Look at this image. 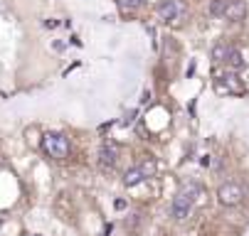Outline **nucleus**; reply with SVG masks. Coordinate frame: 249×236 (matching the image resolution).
<instances>
[{
  "instance_id": "obj_11",
  "label": "nucleus",
  "mask_w": 249,
  "mask_h": 236,
  "mask_svg": "<svg viewBox=\"0 0 249 236\" xmlns=\"http://www.w3.org/2000/svg\"><path fill=\"white\" fill-rule=\"evenodd\" d=\"M225 5H227V0H212V3H210V15L222 17V13H225Z\"/></svg>"
},
{
  "instance_id": "obj_10",
  "label": "nucleus",
  "mask_w": 249,
  "mask_h": 236,
  "mask_svg": "<svg viewBox=\"0 0 249 236\" xmlns=\"http://www.w3.org/2000/svg\"><path fill=\"white\" fill-rule=\"evenodd\" d=\"M227 64L234 66V69H242V66H244V57H242V52L232 47V49H230V57H227Z\"/></svg>"
},
{
  "instance_id": "obj_4",
  "label": "nucleus",
  "mask_w": 249,
  "mask_h": 236,
  "mask_svg": "<svg viewBox=\"0 0 249 236\" xmlns=\"http://www.w3.org/2000/svg\"><path fill=\"white\" fill-rule=\"evenodd\" d=\"M242 199H244V187L237 182H225L217 189V202L222 207H237V205H242Z\"/></svg>"
},
{
  "instance_id": "obj_2",
  "label": "nucleus",
  "mask_w": 249,
  "mask_h": 236,
  "mask_svg": "<svg viewBox=\"0 0 249 236\" xmlns=\"http://www.w3.org/2000/svg\"><path fill=\"white\" fill-rule=\"evenodd\" d=\"M42 150L54 160H64L72 148H69V138H64L62 133H45L42 136Z\"/></svg>"
},
{
  "instance_id": "obj_6",
  "label": "nucleus",
  "mask_w": 249,
  "mask_h": 236,
  "mask_svg": "<svg viewBox=\"0 0 249 236\" xmlns=\"http://www.w3.org/2000/svg\"><path fill=\"white\" fill-rule=\"evenodd\" d=\"M116 157H119V148L114 143H104L101 145V150H99V165L104 167V170H106V167L111 170V167L116 165Z\"/></svg>"
},
{
  "instance_id": "obj_5",
  "label": "nucleus",
  "mask_w": 249,
  "mask_h": 236,
  "mask_svg": "<svg viewBox=\"0 0 249 236\" xmlns=\"http://www.w3.org/2000/svg\"><path fill=\"white\" fill-rule=\"evenodd\" d=\"M222 17L230 20V22H242L247 17V3H244V0H227Z\"/></svg>"
},
{
  "instance_id": "obj_3",
  "label": "nucleus",
  "mask_w": 249,
  "mask_h": 236,
  "mask_svg": "<svg viewBox=\"0 0 249 236\" xmlns=\"http://www.w3.org/2000/svg\"><path fill=\"white\" fill-rule=\"evenodd\" d=\"M156 13H158V17H160L163 22L178 25V22L188 15V5L183 3V0H160L158 8H156Z\"/></svg>"
},
{
  "instance_id": "obj_7",
  "label": "nucleus",
  "mask_w": 249,
  "mask_h": 236,
  "mask_svg": "<svg viewBox=\"0 0 249 236\" xmlns=\"http://www.w3.org/2000/svg\"><path fill=\"white\" fill-rule=\"evenodd\" d=\"M217 91H227V94H244V86L242 81L237 79V74H225L217 79Z\"/></svg>"
},
{
  "instance_id": "obj_12",
  "label": "nucleus",
  "mask_w": 249,
  "mask_h": 236,
  "mask_svg": "<svg viewBox=\"0 0 249 236\" xmlns=\"http://www.w3.org/2000/svg\"><path fill=\"white\" fill-rule=\"evenodd\" d=\"M119 5H121V10H138L141 5H143V0H119Z\"/></svg>"
},
{
  "instance_id": "obj_9",
  "label": "nucleus",
  "mask_w": 249,
  "mask_h": 236,
  "mask_svg": "<svg viewBox=\"0 0 249 236\" xmlns=\"http://www.w3.org/2000/svg\"><path fill=\"white\" fill-rule=\"evenodd\" d=\"M230 45H215L212 47V59L220 62V64H227V57H230Z\"/></svg>"
},
{
  "instance_id": "obj_8",
  "label": "nucleus",
  "mask_w": 249,
  "mask_h": 236,
  "mask_svg": "<svg viewBox=\"0 0 249 236\" xmlns=\"http://www.w3.org/2000/svg\"><path fill=\"white\" fill-rule=\"evenodd\" d=\"M143 180H146V175H143V170H141L138 165L124 173V185H126V187H138V185L143 182Z\"/></svg>"
},
{
  "instance_id": "obj_1",
  "label": "nucleus",
  "mask_w": 249,
  "mask_h": 236,
  "mask_svg": "<svg viewBox=\"0 0 249 236\" xmlns=\"http://www.w3.org/2000/svg\"><path fill=\"white\" fill-rule=\"evenodd\" d=\"M197 192H200L197 187H185V189H180V192L173 197V205H170V214H173V219L183 221V219L190 217L193 205H195V194H197Z\"/></svg>"
}]
</instances>
